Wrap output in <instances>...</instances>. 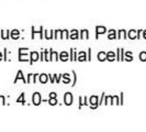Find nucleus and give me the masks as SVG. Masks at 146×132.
I'll list each match as a JSON object with an SVG mask.
<instances>
[{
    "instance_id": "f257e3e1",
    "label": "nucleus",
    "mask_w": 146,
    "mask_h": 132,
    "mask_svg": "<svg viewBox=\"0 0 146 132\" xmlns=\"http://www.w3.org/2000/svg\"><path fill=\"white\" fill-rule=\"evenodd\" d=\"M64 101H65L66 105H72V103H73V96H72V94H69V93H67V94H65V97H64Z\"/></svg>"
},
{
    "instance_id": "f03ea898",
    "label": "nucleus",
    "mask_w": 146,
    "mask_h": 132,
    "mask_svg": "<svg viewBox=\"0 0 146 132\" xmlns=\"http://www.w3.org/2000/svg\"><path fill=\"white\" fill-rule=\"evenodd\" d=\"M32 100H33V103H34L35 106L40 105V103H41V96H40V94H38V93H35V94L33 95Z\"/></svg>"
},
{
    "instance_id": "7ed1b4c3",
    "label": "nucleus",
    "mask_w": 146,
    "mask_h": 132,
    "mask_svg": "<svg viewBox=\"0 0 146 132\" xmlns=\"http://www.w3.org/2000/svg\"><path fill=\"white\" fill-rule=\"evenodd\" d=\"M97 101H98V98L95 97V96H92V97L90 98V103L92 105L91 108H96V107H97Z\"/></svg>"
},
{
    "instance_id": "20e7f679",
    "label": "nucleus",
    "mask_w": 146,
    "mask_h": 132,
    "mask_svg": "<svg viewBox=\"0 0 146 132\" xmlns=\"http://www.w3.org/2000/svg\"><path fill=\"white\" fill-rule=\"evenodd\" d=\"M106 32V28L104 27H97V37H99V34L104 33Z\"/></svg>"
},
{
    "instance_id": "39448f33",
    "label": "nucleus",
    "mask_w": 146,
    "mask_h": 132,
    "mask_svg": "<svg viewBox=\"0 0 146 132\" xmlns=\"http://www.w3.org/2000/svg\"><path fill=\"white\" fill-rule=\"evenodd\" d=\"M31 59H32V62H35V61L38 59V54L36 52H32L31 53Z\"/></svg>"
},
{
    "instance_id": "423d86ee",
    "label": "nucleus",
    "mask_w": 146,
    "mask_h": 132,
    "mask_svg": "<svg viewBox=\"0 0 146 132\" xmlns=\"http://www.w3.org/2000/svg\"><path fill=\"white\" fill-rule=\"evenodd\" d=\"M40 81H41L42 84H45V83L47 81V75H45V74H42V75L40 76Z\"/></svg>"
},
{
    "instance_id": "0eeeda50",
    "label": "nucleus",
    "mask_w": 146,
    "mask_h": 132,
    "mask_svg": "<svg viewBox=\"0 0 146 132\" xmlns=\"http://www.w3.org/2000/svg\"><path fill=\"white\" fill-rule=\"evenodd\" d=\"M98 59H99V61H104V59H107V54H104L103 52H100L98 54Z\"/></svg>"
},
{
    "instance_id": "6e6552de",
    "label": "nucleus",
    "mask_w": 146,
    "mask_h": 132,
    "mask_svg": "<svg viewBox=\"0 0 146 132\" xmlns=\"http://www.w3.org/2000/svg\"><path fill=\"white\" fill-rule=\"evenodd\" d=\"M60 59L62 61H67L68 59V54L66 52H62L60 53Z\"/></svg>"
},
{
    "instance_id": "1a4fd4ad",
    "label": "nucleus",
    "mask_w": 146,
    "mask_h": 132,
    "mask_svg": "<svg viewBox=\"0 0 146 132\" xmlns=\"http://www.w3.org/2000/svg\"><path fill=\"white\" fill-rule=\"evenodd\" d=\"M11 37H12V39H18L19 37V31L18 30H13L12 33H11Z\"/></svg>"
},
{
    "instance_id": "9d476101",
    "label": "nucleus",
    "mask_w": 146,
    "mask_h": 132,
    "mask_svg": "<svg viewBox=\"0 0 146 132\" xmlns=\"http://www.w3.org/2000/svg\"><path fill=\"white\" fill-rule=\"evenodd\" d=\"M114 56H115V55H114V53H112V52H109V53L107 54V57H108L109 61H113V59H114Z\"/></svg>"
},
{
    "instance_id": "9b49d317",
    "label": "nucleus",
    "mask_w": 146,
    "mask_h": 132,
    "mask_svg": "<svg viewBox=\"0 0 146 132\" xmlns=\"http://www.w3.org/2000/svg\"><path fill=\"white\" fill-rule=\"evenodd\" d=\"M78 59H79V61H81V62H82V61H85V59H86V53H85V52H81L80 54H79V57H78Z\"/></svg>"
},
{
    "instance_id": "f8f14e48",
    "label": "nucleus",
    "mask_w": 146,
    "mask_h": 132,
    "mask_svg": "<svg viewBox=\"0 0 146 132\" xmlns=\"http://www.w3.org/2000/svg\"><path fill=\"white\" fill-rule=\"evenodd\" d=\"M86 37H88V32L87 30H82V34H81V39L85 40Z\"/></svg>"
},
{
    "instance_id": "ddd939ff",
    "label": "nucleus",
    "mask_w": 146,
    "mask_h": 132,
    "mask_svg": "<svg viewBox=\"0 0 146 132\" xmlns=\"http://www.w3.org/2000/svg\"><path fill=\"white\" fill-rule=\"evenodd\" d=\"M139 59H141V61H146V53H145V52L141 53V55H139Z\"/></svg>"
},
{
    "instance_id": "4468645a",
    "label": "nucleus",
    "mask_w": 146,
    "mask_h": 132,
    "mask_svg": "<svg viewBox=\"0 0 146 132\" xmlns=\"http://www.w3.org/2000/svg\"><path fill=\"white\" fill-rule=\"evenodd\" d=\"M18 75H19V76L17 77V79H15V81H18L19 78H22V79H23V81L25 83V78H23V76H22V72H21V71H19V73H18Z\"/></svg>"
},
{
    "instance_id": "2eb2a0df",
    "label": "nucleus",
    "mask_w": 146,
    "mask_h": 132,
    "mask_svg": "<svg viewBox=\"0 0 146 132\" xmlns=\"http://www.w3.org/2000/svg\"><path fill=\"white\" fill-rule=\"evenodd\" d=\"M114 37H115V33H114L113 30H111L109 33V39H114Z\"/></svg>"
},
{
    "instance_id": "dca6fc26",
    "label": "nucleus",
    "mask_w": 146,
    "mask_h": 132,
    "mask_svg": "<svg viewBox=\"0 0 146 132\" xmlns=\"http://www.w3.org/2000/svg\"><path fill=\"white\" fill-rule=\"evenodd\" d=\"M70 37H72V39H76V37H78V35H77V31H76V30H73V33L70 34Z\"/></svg>"
},
{
    "instance_id": "f3484780",
    "label": "nucleus",
    "mask_w": 146,
    "mask_h": 132,
    "mask_svg": "<svg viewBox=\"0 0 146 132\" xmlns=\"http://www.w3.org/2000/svg\"><path fill=\"white\" fill-rule=\"evenodd\" d=\"M9 33H7V31H2V39H8Z\"/></svg>"
},
{
    "instance_id": "a211bd4d",
    "label": "nucleus",
    "mask_w": 146,
    "mask_h": 132,
    "mask_svg": "<svg viewBox=\"0 0 146 132\" xmlns=\"http://www.w3.org/2000/svg\"><path fill=\"white\" fill-rule=\"evenodd\" d=\"M50 103H51V105H53V106H54V105H56V99H55V98H51V99H50Z\"/></svg>"
},
{
    "instance_id": "6ab92c4d",
    "label": "nucleus",
    "mask_w": 146,
    "mask_h": 132,
    "mask_svg": "<svg viewBox=\"0 0 146 132\" xmlns=\"http://www.w3.org/2000/svg\"><path fill=\"white\" fill-rule=\"evenodd\" d=\"M64 78H65V83H68V81H70V79H69V77H68V74H64Z\"/></svg>"
},
{
    "instance_id": "aec40b11",
    "label": "nucleus",
    "mask_w": 146,
    "mask_h": 132,
    "mask_svg": "<svg viewBox=\"0 0 146 132\" xmlns=\"http://www.w3.org/2000/svg\"><path fill=\"white\" fill-rule=\"evenodd\" d=\"M129 35H130V37H132V39H134V37H135V32H134V31H131Z\"/></svg>"
},
{
    "instance_id": "412c9836",
    "label": "nucleus",
    "mask_w": 146,
    "mask_h": 132,
    "mask_svg": "<svg viewBox=\"0 0 146 132\" xmlns=\"http://www.w3.org/2000/svg\"><path fill=\"white\" fill-rule=\"evenodd\" d=\"M23 94H22L21 95V97H20V98H19V99H18V101H19V103H24V101H23Z\"/></svg>"
},
{
    "instance_id": "4be33fe9",
    "label": "nucleus",
    "mask_w": 146,
    "mask_h": 132,
    "mask_svg": "<svg viewBox=\"0 0 146 132\" xmlns=\"http://www.w3.org/2000/svg\"><path fill=\"white\" fill-rule=\"evenodd\" d=\"M120 37H124V31H120Z\"/></svg>"
},
{
    "instance_id": "5701e85b",
    "label": "nucleus",
    "mask_w": 146,
    "mask_h": 132,
    "mask_svg": "<svg viewBox=\"0 0 146 132\" xmlns=\"http://www.w3.org/2000/svg\"><path fill=\"white\" fill-rule=\"evenodd\" d=\"M66 37H67V31L64 30V39H66Z\"/></svg>"
},
{
    "instance_id": "b1692460",
    "label": "nucleus",
    "mask_w": 146,
    "mask_h": 132,
    "mask_svg": "<svg viewBox=\"0 0 146 132\" xmlns=\"http://www.w3.org/2000/svg\"><path fill=\"white\" fill-rule=\"evenodd\" d=\"M46 37H47V39H50V37H51V34H50V32H46Z\"/></svg>"
},
{
    "instance_id": "393cba45",
    "label": "nucleus",
    "mask_w": 146,
    "mask_h": 132,
    "mask_svg": "<svg viewBox=\"0 0 146 132\" xmlns=\"http://www.w3.org/2000/svg\"><path fill=\"white\" fill-rule=\"evenodd\" d=\"M50 97H51V98H55V97H56V95L53 93V94H51V95H50Z\"/></svg>"
},
{
    "instance_id": "a878e982",
    "label": "nucleus",
    "mask_w": 146,
    "mask_h": 132,
    "mask_svg": "<svg viewBox=\"0 0 146 132\" xmlns=\"http://www.w3.org/2000/svg\"><path fill=\"white\" fill-rule=\"evenodd\" d=\"M1 59H2V55H1V53H0V61H1Z\"/></svg>"
},
{
    "instance_id": "bb28decb",
    "label": "nucleus",
    "mask_w": 146,
    "mask_h": 132,
    "mask_svg": "<svg viewBox=\"0 0 146 132\" xmlns=\"http://www.w3.org/2000/svg\"><path fill=\"white\" fill-rule=\"evenodd\" d=\"M144 37H145V39H146V31L144 32Z\"/></svg>"
}]
</instances>
